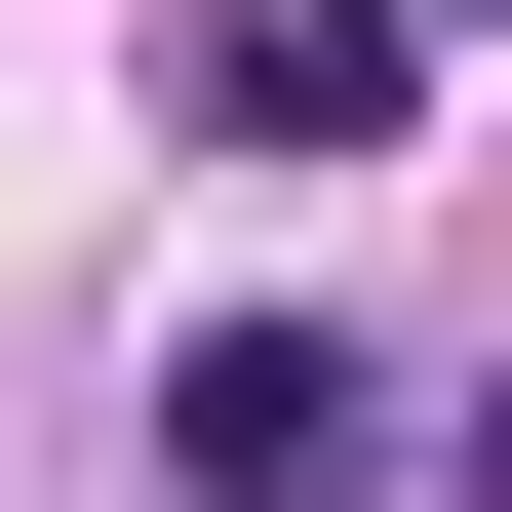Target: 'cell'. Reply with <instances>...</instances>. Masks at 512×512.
Returning a JSON list of instances; mask_svg holds the SVG:
<instances>
[{
  "label": "cell",
  "instance_id": "6da1fadb",
  "mask_svg": "<svg viewBox=\"0 0 512 512\" xmlns=\"http://www.w3.org/2000/svg\"><path fill=\"white\" fill-rule=\"evenodd\" d=\"M158 473H197V512H355V473H394V355H355V316H197V355H158Z\"/></svg>",
  "mask_w": 512,
  "mask_h": 512
},
{
  "label": "cell",
  "instance_id": "7a4b0ae2",
  "mask_svg": "<svg viewBox=\"0 0 512 512\" xmlns=\"http://www.w3.org/2000/svg\"><path fill=\"white\" fill-rule=\"evenodd\" d=\"M434 119V0H197V158H394Z\"/></svg>",
  "mask_w": 512,
  "mask_h": 512
}]
</instances>
